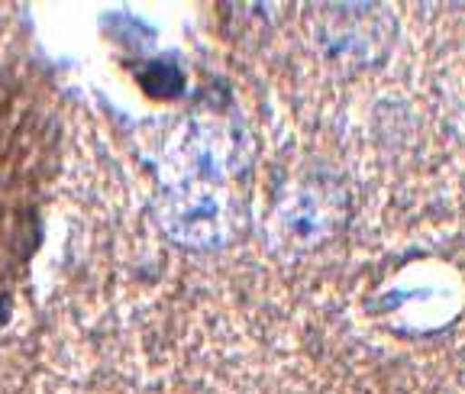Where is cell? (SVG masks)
<instances>
[{"instance_id":"6da1fadb","label":"cell","mask_w":465,"mask_h":394,"mask_svg":"<svg viewBox=\"0 0 465 394\" xmlns=\"http://www.w3.org/2000/svg\"><path fill=\"white\" fill-rule=\"evenodd\" d=\"M55 123L20 84L0 81V323L39 246Z\"/></svg>"}]
</instances>
